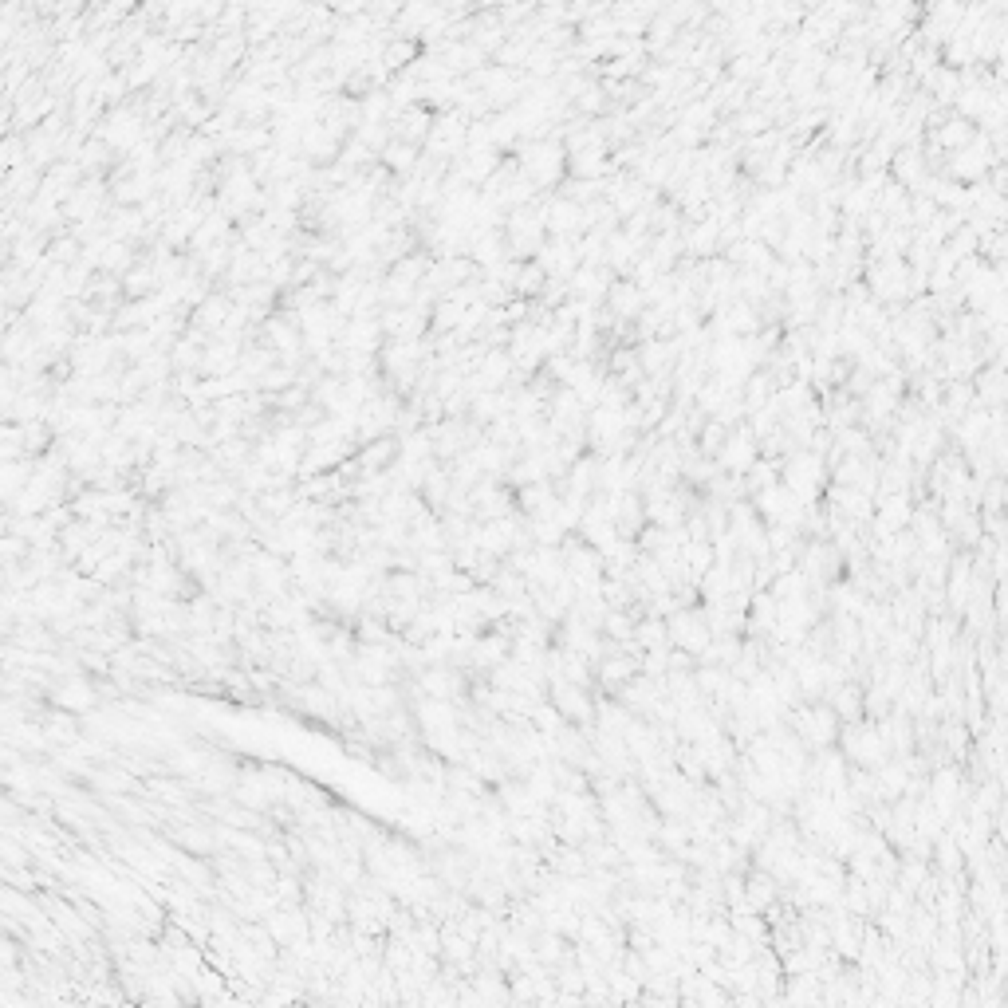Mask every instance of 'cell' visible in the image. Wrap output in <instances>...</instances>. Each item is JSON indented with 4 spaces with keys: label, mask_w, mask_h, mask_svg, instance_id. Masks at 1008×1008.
Wrapping results in <instances>:
<instances>
[{
    "label": "cell",
    "mask_w": 1008,
    "mask_h": 1008,
    "mask_svg": "<svg viewBox=\"0 0 1008 1008\" xmlns=\"http://www.w3.org/2000/svg\"><path fill=\"white\" fill-rule=\"evenodd\" d=\"M670 634H674V642H678L682 650H697V654H705L709 642H713V630L705 627V619H701V615H690V611H682V615L670 619Z\"/></svg>",
    "instance_id": "6da1fadb"
},
{
    "label": "cell",
    "mask_w": 1008,
    "mask_h": 1008,
    "mask_svg": "<svg viewBox=\"0 0 1008 1008\" xmlns=\"http://www.w3.org/2000/svg\"><path fill=\"white\" fill-rule=\"evenodd\" d=\"M772 898H776L772 879H768V875H753V882H749V902H753V906H768Z\"/></svg>",
    "instance_id": "7a4b0ae2"
}]
</instances>
